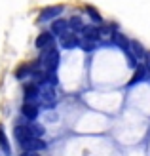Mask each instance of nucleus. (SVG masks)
I'll return each mask as SVG.
<instances>
[{
  "mask_svg": "<svg viewBox=\"0 0 150 156\" xmlns=\"http://www.w3.org/2000/svg\"><path fill=\"white\" fill-rule=\"evenodd\" d=\"M51 33H53V34H57V36H63V34L70 33L68 21H65V19H55V21H53V25H51Z\"/></svg>",
  "mask_w": 150,
  "mask_h": 156,
  "instance_id": "0eeeda50",
  "label": "nucleus"
},
{
  "mask_svg": "<svg viewBox=\"0 0 150 156\" xmlns=\"http://www.w3.org/2000/svg\"><path fill=\"white\" fill-rule=\"evenodd\" d=\"M0 145L4 147L6 152H10V147H8V141H6V135H4V129L2 128H0Z\"/></svg>",
  "mask_w": 150,
  "mask_h": 156,
  "instance_id": "aec40b11",
  "label": "nucleus"
},
{
  "mask_svg": "<svg viewBox=\"0 0 150 156\" xmlns=\"http://www.w3.org/2000/svg\"><path fill=\"white\" fill-rule=\"evenodd\" d=\"M21 156H38V154H36L34 151H25V152H23Z\"/></svg>",
  "mask_w": 150,
  "mask_h": 156,
  "instance_id": "412c9836",
  "label": "nucleus"
},
{
  "mask_svg": "<svg viewBox=\"0 0 150 156\" xmlns=\"http://www.w3.org/2000/svg\"><path fill=\"white\" fill-rule=\"evenodd\" d=\"M148 67H145V65H139L137 69H135V76H133L131 78V80H129V86H135L137 82H143L145 80V78L148 76Z\"/></svg>",
  "mask_w": 150,
  "mask_h": 156,
  "instance_id": "9d476101",
  "label": "nucleus"
},
{
  "mask_svg": "<svg viewBox=\"0 0 150 156\" xmlns=\"http://www.w3.org/2000/svg\"><path fill=\"white\" fill-rule=\"evenodd\" d=\"M95 44H97V40H89V38H84V40L80 42V46L85 51H91L93 48H95Z\"/></svg>",
  "mask_w": 150,
  "mask_h": 156,
  "instance_id": "a211bd4d",
  "label": "nucleus"
},
{
  "mask_svg": "<svg viewBox=\"0 0 150 156\" xmlns=\"http://www.w3.org/2000/svg\"><path fill=\"white\" fill-rule=\"evenodd\" d=\"M29 129H30V133H33L34 137H42L44 135V128L40 126V124H36L34 120L29 124Z\"/></svg>",
  "mask_w": 150,
  "mask_h": 156,
  "instance_id": "f3484780",
  "label": "nucleus"
},
{
  "mask_svg": "<svg viewBox=\"0 0 150 156\" xmlns=\"http://www.w3.org/2000/svg\"><path fill=\"white\" fill-rule=\"evenodd\" d=\"M40 65H44L46 71H55V69L59 67V53L57 50H44V53L40 55Z\"/></svg>",
  "mask_w": 150,
  "mask_h": 156,
  "instance_id": "f257e3e1",
  "label": "nucleus"
},
{
  "mask_svg": "<svg viewBox=\"0 0 150 156\" xmlns=\"http://www.w3.org/2000/svg\"><path fill=\"white\" fill-rule=\"evenodd\" d=\"M146 67H148V71H150V51H146Z\"/></svg>",
  "mask_w": 150,
  "mask_h": 156,
  "instance_id": "4be33fe9",
  "label": "nucleus"
},
{
  "mask_svg": "<svg viewBox=\"0 0 150 156\" xmlns=\"http://www.w3.org/2000/svg\"><path fill=\"white\" fill-rule=\"evenodd\" d=\"M88 13H89V17H91L93 21H95V23H103V17L97 13V10H93L91 6H88Z\"/></svg>",
  "mask_w": 150,
  "mask_h": 156,
  "instance_id": "6ab92c4d",
  "label": "nucleus"
},
{
  "mask_svg": "<svg viewBox=\"0 0 150 156\" xmlns=\"http://www.w3.org/2000/svg\"><path fill=\"white\" fill-rule=\"evenodd\" d=\"M59 13H63V6H48V8H44L42 13H40V21H50V19H55V17H59Z\"/></svg>",
  "mask_w": 150,
  "mask_h": 156,
  "instance_id": "423d86ee",
  "label": "nucleus"
},
{
  "mask_svg": "<svg viewBox=\"0 0 150 156\" xmlns=\"http://www.w3.org/2000/svg\"><path fill=\"white\" fill-rule=\"evenodd\" d=\"M38 95H40V90H38V84H29L25 86V101H34Z\"/></svg>",
  "mask_w": 150,
  "mask_h": 156,
  "instance_id": "ddd939ff",
  "label": "nucleus"
},
{
  "mask_svg": "<svg viewBox=\"0 0 150 156\" xmlns=\"http://www.w3.org/2000/svg\"><path fill=\"white\" fill-rule=\"evenodd\" d=\"M40 95H42V101H44V105H46V107H50V108L55 107V91H53L51 86L44 84V86H42V90H40Z\"/></svg>",
  "mask_w": 150,
  "mask_h": 156,
  "instance_id": "7ed1b4c3",
  "label": "nucleus"
},
{
  "mask_svg": "<svg viewBox=\"0 0 150 156\" xmlns=\"http://www.w3.org/2000/svg\"><path fill=\"white\" fill-rule=\"evenodd\" d=\"M33 69H34V65H21L17 71H15V76H17V78H25L29 73L33 74Z\"/></svg>",
  "mask_w": 150,
  "mask_h": 156,
  "instance_id": "dca6fc26",
  "label": "nucleus"
},
{
  "mask_svg": "<svg viewBox=\"0 0 150 156\" xmlns=\"http://www.w3.org/2000/svg\"><path fill=\"white\" fill-rule=\"evenodd\" d=\"M112 42H114L120 50H124V51H127L129 46H131V42H129L124 34H120V33H112Z\"/></svg>",
  "mask_w": 150,
  "mask_h": 156,
  "instance_id": "9b49d317",
  "label": "nucleus"
},
{
  "mask_svg": "<svg viewBox=\"0 0 150 156\" xmlns=\"http://www.w3.org/2000/svg\"><path fill=\"white\" fill-rule=\"evenodd\" d=\"M30 137H33V133H30L29 126H15V139L19 145H25Z\"/></svg>",
  "mask_w": 150,
  "mask_h": 156,
  "instance_id": "6e6552de",
  "label": "nucleus"
},
{
  "mask_svg": "<svg viewBox=\"0 0 150 156\" xmlns=\"http://www.w3.org/2000/svg\"><path fill=\"white\" fill-rule=\"evenodd\" d=\"M61 46L65 50H72V48H76V46H80V38H78V34L76 33H67V34H63L61 36Z\"/></svg>",
  "mask_w": 150,
  "mask_h": 156,
  "instance_id": "39448f33",
  "label": "nucleus"
},
{
  "mask_svg": "<svg viewBox=\"0 0 150 156\" xmlns=\"http://www.w3.org/2000/svg\"><path fill=\"white\" fill-rule=\"evenodd\" d=\"M82 34H84V38H89V40H99V36H101V29L95 27V25H88V27H84Z\"/></svg>",
  "mask_w": 150,
  "mask_h": 156,
  "instance_id": "f8f14e48",
  "label": "nucleus"
},
{
  "mask_svg": "<svg viewBox=\"0 0 150 156\" xmlns=\"http://www.w3.org/2000/svg\"><path fill=\"white\" fill-rule=\"evenodd\" d=\"M129 51L135 55L137 59H141V57H146V51L143 50V46H141L139 42H131V46H129Z\"/></svg>",
  "mask_w": 150,
  "mask_h": 156,
  "instance_id": "4468645a",
  "label": "nucleus"
},
{
  "mask_svg": "<svg viewBox=\"0 0 150 156\" xmlns=\"http://www.w3.org/2000/svg\"><path fill=\"white\" fill-rule=\"evenodd\" d=\"M38 50H51L53 48V33H40L36 38Z\"/></svg>",
  "mask_w": 150,
  "mask_h": 156,
  "instance_id": "20e7f679",
  "label": "nucleus"
},
{
  "mask_svg": "<svg viewBox=\"0 0 150 156\" xmlns=\"http://www.w3.org/2000/svg\"><path fill=\"white\" fill-rule=\"evenodd\" d=\"M21 114H23V118H27V120H36V116H38V105H34V101H25V105L21 107Z\"/></svg>",
  "mask_w": 150,
  "mask_h": 156,
  "instance_id": "f03ea898",
  "label": "nucleus"
},
{
  "mask_svg": "<svg viewBox=\"0 0 150 156\" xmlns=\"http://www.w3.org/2000/svg\"><path fill=\"white\" fill-rule=\"evenodd\" d=\"M68 27H70L72 33H78V30H84V23H82V19L78 17V15H74V17H70Z\"/></svg>",
  "mask_w": 150,
  "mask_h": 156,
  "instance_id": "2eb2a0df",
  "label": "nucleus"
},
{
  "mask_svg": "<svg viewBox=\"0 0 150 156\" xmlns=\"http://www.w3.org/2000/svg\"><path fill=\"white\" fill-rule=\"evenodd\" d=\"M21 147H23L25 151H44V149H46V143L42 141L40 137H34V135H33L25 145H21Z\"/></svg>",
  "mask_w": 150,
  "mask_h": 156,
  "instance_id": "1a4fd4ad",
  "label": "nucleus"
}]
</instances>
